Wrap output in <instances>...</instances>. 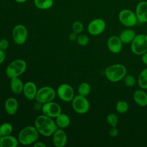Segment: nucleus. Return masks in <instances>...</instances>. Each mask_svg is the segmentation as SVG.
I'll use <instances>...</instances> for the list:
<instances>
[{
    "label": "nucleus",
    "instance_id": "15",
    "mask_svg": "<svg viewBox=\"0 0 147 147\" xmlns=\"http://www.w3.org/2000/svg\"><path fill=\"white\" fill-rule=\"evenodd\" d=\"M37 91L36 84L33 82L29 81L24 84L22 92L27 99L33 100L36 99Z\"/></svg>",
    "mask_w": 147,
    "mask_h": 147
},
{
    "label": "nucleus",
    "instance_id": "25",
    "mask_svg": "<svg viewBox=\"0 0 147 147\" xmlns=\"http://www.w3.org/2000/svg\"><path fill=\"white\" fill-rule=\"evenodd\" d=\"M91 91V86L87 82L81 83L78 88V94L83 96H87Z\"/></svg>",
    "mask_w": 147,
    "mask_h": 147
},
{
    "label": "nucleus",
    "instance_id": "22",
    "mask_svg": "<svg viewBox=\"0 0 147 147\" xmlns=\"http://www.w3.org/2000/svg\"><path fill=\"white\" fill-rule=\"evenodd\" d=\"M135 32L131 29H126L121 32L119 34V38L124 44H128L132 42L136 36Z\"/></svg>",
    "mask_w": 147,
    "mask_h": 147
},
{
    "label": "nucleus",
    "instance_id": "36",
    "mask_svg": "<svg viewBox=\"0 0 147 147\" xmlns=\"http://www.w3.org/2000/svg\"><path fill=\"white\" fill-rule=\"evenodd\" d=\"M33 146L34 147H46L47 145L45 144L44 142L42 141H37L33 144Z\"/></svg>",
    "mask_w": 147,
    "mask_h": 147
},
{
    "label": "nucleus",
    "instance_id": "31",
    "mask_svg": "<svg viewBox=\"0 0 147 147\" xmlns=\"http://www.w3.org/2000/svg\"><path fill=\"white\" fill-rule=\"evenodd\" d=\"M123 82L125 85L127 87H132L136 83V79L134 77L131 75H125L123 78Z\"/></svg>",
    "mask_w": 147,
    "mask_h": 147
},
{
    "label": "nucleus",
    "instance_id": "2",
    "mask_svg": "<svg viewBox=\"0 0 147 147\" xmlns=\"http://www.w3.org/2000/svg\"><path fill=\"white\" fill-rule=\"evenodd\" d=\"M39 137V133L35 126H27L23 127L18 133V140L23 145H29L36 142Z\"/></svg>",
    "mask_w": 147,
    "mask_h": 147
},
{
    "label": "nucleus",
    "instance_id": "5",
    "mask_svg": "<svg viewBox=\"0 0 147 147\" xmlns=\"http://www.w3.org/2000/svg\"><path fill=\"white\" fill-rule=\"evenodd\" d=\"M131 51L137 55H142L147 52V35H136L131 42Z\"/></svg>",
    "mask_w": 147,
    "mask_h": 147
},
{
    "label": "nucleus",
    "instance_id": "21",
    "mask_svg": "<svg viewBox=\"0 0 147 147\" xmlns=\"http://www.w3.org/2000/svg\"><path fill=\"white\" fill-rule=\"evenodd\" d=\"M55 122L59 128L65 129L69 126L71 123L69 117L65 113H60L55 118Z\"/></svg>",
    "mask_w": 147,
    "mask_h": 147
},
{
    "label": "nucleus",
    "instance_id": "20",
    "mask_svg": "<svg viewBox=\"0 0 147 147\" xmlns=\"http://www.w3.org/2000/svg\"><path fill=\"white\" fill-rule=\"evenodd\" d=\"M133 99L135 102L141 107L147 106V94L141 90L134 91L133 94Z\"/></svg>",
    "mask_w": 147,
    "mask_h": 147
},
{
    "label": "nucleus",
    "instance_id": "40",
    "mask_svg": "<svg viewBox=\"0 0 147 147\" xmlns=\"http://www.w3.org/2000/svg\"><path fill=\"white\" fill-rule=\"evenodd\" d=\"M146 35H147V31H146Z\"/></svg>",
    "mask_w": 147,
    "mask_h": 147
},
{
    "label": "nucleus",
    "instance_id": "17",
    "mask_svg": "<svg viewBox=\"0 0 147 147\" xmlns=\"http://www.w3.org/2000/svg\"><path fill=\"white\" fill-rule=\"evenodd\" d=\"M5 110L10 115L15 114L18 108V103L17 100L13 97L8 98L5 102Z\"/></svg>",
    "mask_w": 147,
    "mask_h": 147
},
{
    "label": "nucleus",
    "instance_id": "26",
    "mask_svg": "<svg viewBox=\"0 0 147 147\" xmlns=\"http://www.w3.org/2000/svg\"><path fill=\"white\" fill-rule=\"evenodd\" d=\"M13 130V126L9 122H4L0 125V136L11 134Z\"/></svg>",
    "mask_w": 147,
    "mask_h": 147
},
{
    "label": "nucleus",
    "instance_id": "39",
    "mask_svg": "<svg viewBox=\"0 0 147 147\" xmlns=\"http://www.w3.org/2000/svg\"><path fill=\"white\" fill-rule=\"evenodd\" d=\"M136 1H143V0H136Z\"/></svg>",
    "mask_w": 147,
    "mask_h": 147
},
{
    "label": "nucleus",
    "instance_id": "1",
    "mask_svg": "<svg viewBox=\"0 0 147 147\" xmlns=\"http://www.w3.org/2000/svg\"><path fill=\"white\" fill-rule=\"evenodd\" d=\"M34 126L39 134L45 137H50L53 135L58 128L53 118L44 114L36 117L34 121Z\"/></svg>",
    "mask_w": 147,
    "mask_h": 147
},
{
    "label": "nucleus",
    "instance_id": "14",
    "mask_svg": "<svg viewBox=\"0 0 147 147\" xmlns=\"http://www.w3.org/2000/svg\"><path fill=\"white\" fill-rule=\"evenodd\" d=\"M52 141L56 147H64L67 142V136L61 128H57L52 135Z\"/></svg>",
    "mask_w": 147,
    "mask_h": 147
},
{
    "label": "nucleus",
    "instance_id": "10",
    "mask_svg": "<svg viewBox=\"0 0 147 147\" xmlns=\"http://www.w3.org/2000/svg\"><path fill=\"white\" fill-rule=\"evenodd\" d=\"M59 98L65 102H72L75 96L74 90L71 86L67 83L61 84L57 89Z\"/></svg>",
    "mask_w": 147,
    "mask_h": 147
},
{
    "label": "nucleus",
    "instance_id": "16",
    "mask_svg": "<svg viewBox=\"0 0 147 147\" xmlns=\"http://www.w3.org/2000/svg\"><path fill=\"white\" fill-rule=\"evenodd\" d=\"M122 44L119 37L117 36H110L107 42L108 49L113 53H118L121 51Z\"/></svg>",
    "mask_w": 147,
    "mask_h": 147
},
{
    "label": "nucleus",
    "instance_id": "34",
    "mask_svg": "<svg viewBox=\"0 0 147 147\" xmlns=\"http://www.w3.org/2000/svg\"><path fill=\"white\" fill-rule=\"evenodd\" d=\"M77 37H78L77 34L74 33V32H72L69 34L68 38H69V41H75V40H76Z\"/></svg>",
    "mask_w": 147,
    "mask_h": 147
},
{
    "label": "nucleus",
    "instance_id": "7",
    "mask_svg": "<svg viewBox=\"0 0 147 147\" xmlns=\"http://www.w3.org/2000/svg\"><path fill=\"white\" fill-rule=\"evenodd\" d=\"M118 20L123 25L126 27H133L138 22L135 12L128 9H124L119 11Z\"/></svg>",
    "mask_w": 147,
    "mask_h": 147
},
{
    "label": "nucleus",
    "instance_id": "23",
    "mask_svg": "<svg viewBox=\"0 0 147 147\" xmlns=\"http://www.w3.org/2000/svg\"><path fill=\"white\" fill-rule=\"evenodd\" d=\"M35 6L40 10H48L53 5V0H34Z\"/></svg>",
    "mask_w": 147,
    "mask_h": 147
},
{
    "label": "nucleus",
    "instance_id": "28",
    "mask_svg": "<svg viewBox=\"0 0 147 147\" xmlns=\"http://www.w3.org/2000/svg\"><path fill=\"white\" fill-rule=\"evenodd\" d=\"M72 32L77 34H79L83 32L84 30V25L82 22L79 21H75L72 24Z\"/></svg>",
    "mask_w": 147,
    "mask_h": 147
},
{
    "label": "nucleus",
    "instance_id": "27",
    "mask_svg": "<svg viewBox=\"0 0 147 147\" xmlns=\"http://www.w3.org/2000/svg\"><path fill=\"white\" fill-rule=\"evenodd\" d=\"M129 109V105L125 100H119L116 104V110L119 113H125Z\"/></svg>",
    "mask_w": 147,
    "mask_h": 147
},
{
    "label": "nucleus",
    "instance_id": "19",
    "mask_svg": "<svg viewBox=\"0 0 147 147\" xmlns=\"http://www.w3.org/2000/svg\"><path fill=\"white\" fill-rule=\"evenodd\" d=\"M24 84L19 77L10 79V87L11 91L15 94H20L23 91Z\"/></svg>",
    "mask_w": 147,
    "mask_h": 147
},
{
    "label": "nucleus",
    "instance_id": "24",
    "mask_svg": "<svg viewBox=\"0 0 147 147\" xmlns=\"http://www.w3.org/2000/svg\"><path fill=\"white\" fill-rule=\"evenodd\" d=\"M138 83L141 88L147 89V68L140 72L138 78Z\"/></svg>",
    "mask_w": 147,
    "mask_h": 147
},
{
    "label": "nucleus",
    "instance_id": "38",
    "mask_svg": "<svg viewBox=\"0 0 147 147\" xmlns=\"http://www.w3.org/2000/svg\"><path fill=\"white\" fill-rule=\"evenodd\" d=\"M14 1L18 3H24L27 1V0H14Z\"/></svg>",
    "mask_w": 147,
    "mask_h": 147
},
{
    "label": "nucleus",
    "instance_id": "9",
    "mask_svg": "<svg viewBox=\"0 0 147 147\" xmlns=\"http://www.w3.org/2000/svg\"><path fill=\"white\" fill-rule=\"evenodd\" d=\"M72 106L74 110L80 114H85L90 109V103L86 96L79 94L75 95L72 100Z\"/></svg>",
    "mask_w": 147,
    "mask_h": 147
},
{
    "label": "nucleus",
    "instance_id": "33",
    "mask_svg": "<svg viewBox=\"0 0 147 147\" xmlns=\"http://www.w3.org/2000/svg\"><path fill=\"white\" fill-rule=\"evenodd\" d=\"M109 134L112 137H115L118 134V129L115 127H113L109 131Z\"/></svg>",
    "mask_w": 147,
    "mask_h": 147
},
{
    "label": "nucleus",
    "instance_id": "13",
    "mask_svg": "<svg viewBox=\"0 0 147 147\" xmlns=\"http://www.w3.org/2000/svg\"><path fill=\"white\" fill-rule=\"evenodd\" d=\"M135 13L138 22L141 24L147 22V1L143 0L137 3Z\"/></svg>",
    "mask_w": 147,
    "mask_h": 147
},
{
    "label": "nucleus",
    "instance_id": "37",
    "mask_svg": "<svg viewBox=\"0 0 147 147\" xmlns=\"http://www.w3.org/2000/svg\"><path fill=\"white\" fill-rule=\"evenodd\" d=\"M142 61L145 64L147 65V52L142 55Z\"/></svg>",
    "mask_w": 147,
    "mask_h": 147
},
{
    "label": "nucleus",
    "instance_id": "30",
    "mask_svg": "<svg viewBox=\"0 0 147 147\" xmlns=\"http://www.w3.org/2000/svg\"><path fill=\"white\" fill-rule=\"evenodd\" d=\"M76 41L79 45L85 46L88 44L89 42V38L86 34L80 33L78 36Z\"/></svg>",
    "mask_w": 147,
    "mask_h": 147
},
{
    "label": "nucleus",
    "instance_id": "32",
    "mask_svg": "<svg viewBox=\"0 0 147 147\" xmlns=\"http://www.w3.org/2000/svg\"><path fill=\"white\" fill-rule=\"evenodd\" d=\"M9 46V41L7 39L2 38L0 39V49L3 51H5L7 49Z\"/></svg>",
    "mask_w": 147,
    "mask_h": 147
},
{
    "label": "nucleus",
    "instance_id": "11",
    "mask_svg": "<svg viewBox=\"0 0 147 147\" xmlns=\"http://www.w3.org/2000/svg\"><path fill=\"white\" fill-rule=\"evenodd\" d=\"M41 111L42 114L52 118H55L61 113V108L57 103L52 100L42 104Z\"/></svg>",
    "mask_w": 147,
    "mask_h": 147
},
{
    "label": "nucleus",
    "instance_id": "8",
    "mask_svg": "<svg viewBox=\"0 0 147 147\" xmlns=\"http://www.w3.org/2000/svg\"><path fill=\"white\" fill-rule=\"evenodd\" d=\"M28 32L26 27L22 24L16 25L12 30L14 42L17 45H23L27 40Z\"/></svg>",
    "mask_w": 147,
    "mask_h": 147
},
{
    "label": "nucleus",
    "instance_id": "3",
    "mask_svg": "<svg viewBox=\"0 0 147 147\" xmlns=\"http://www.w3.org/2000/svg\"><path fill=\"white\" fill-rule=\"evenodd\" d=\"M125 66L121 64H113L107 67L105 74L107 79L111 82H117L123 79L126 74Z\"/></svg>",
    "mask_w": 147,
    "mask_h": 147
},
{
    "label": "nucleus",
    "instance_id": "12",
    "mask_svg": "<svg viewBox=\"0 0 147 147\" xmlns=\"http://www.w3.org/2000/svg\"><path fill=\"white\" fill-rule=\"evenodd\" d=\"M106 28V22L102 18H95L91 20L88 26V32L92 36H98L103 33Z\"/></svg>",
    "mask_w": 147,
    "mask_h": 147
},
{
    "label": "nucleus",
    "instance_id": "35",
    "mask_svg": "<svg viewBox=\"0 0 147 147\" xmlns=\"http://www.w3.org/2000/svg\"><path fill=\"white\" fill-rule=\"evenodd\" d=\"M6 54L5 51L0 49V64H1L5 60Z\"/></svg>",
    "mask_w": 147,
    "mask_h": 147
},
{
    "label": "nucleus",
    "instance_id": "29",
    "mask_svg": "<svg viewBox=\"0 0 147 147\" xmlns=\"http://www.w3.org/2000/svg\"><path fill=\"white\" fill-rule=\"evenodd\" d=\"M106 120L110 125H111L112 127H115L117 126L118 122V117L116 114L110 113L107 116Z\"/></svg>",
    "mask_w": 147,
    "mask_h": 147
},
{
    "label": "nucleus",
    "instance_id": "4",
    "mask_svg": "<svg viewBox=\"0 0 147 147\" xmlns=\"http://www.w3.org/2000/svg\"><path fill=\"white\" fill-rule=\"evenodd\" d=\"M27 64L25 60L18 59L10 63L6 68V76L10 79L13 78L19 77L26 71Z\"/></svg>",
    "mask_w": 147,
    "mask_h": 147
},
{
    "label": "nucleus",
    "instance_id": "18",
    "mask_svg": "<svg viewBox=\"0 0 147 147\" xmlns=\"http://www.w3.org/2000/svg\"><path fill=\"white\" fill-rule=\"evenodd\" d=\"M18 143V138L11 134L0 136V147H17Z\"/></svg>",
    "mask_w": 147,
    "mask_h": 147
},
{
    "label": "nucleus",
    "instance_id": "6",
    "mask_svg": "<svg viewBox=\"0 0 147 147\" xmlns=\"http://www.w3.org/2000/svg\"><path fill=\"white\" fill-rule=\"evenodd\" d=\"M56 95L54 88L50 86H44L37 91L36 100L41 104H44L53 100Z\"/></svg>",
    "mask_w": 147,
    "mask_h": 147
}]
</instances>
